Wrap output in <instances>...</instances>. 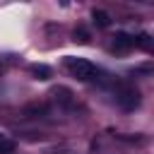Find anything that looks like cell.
Returning <instances> with one entry per match:
<instances>
[{
    "instance_id": "obj_1",
    "label": "cell",
    "mask_w": 154,
    "mask_h": 154,
    "mask_svg": "<svg viewBox=\"0 0 154 154\" xmlns=\"http://www.w3.org/2000/svg\"><path fill=\"white\" fill-rule=\"evenodd\" d=\"M63 63H65V70H67L75 79H79V82H91V79H96V75H99L96 65H94V63H89L87 58L67 55Z\"/></svg>"
},
{
    "instance_id": "obj_2",
    "label": "cell",
    "mask_w": 154,
    "mask_h": 154,
    "mask_svg": "<svg viewBox=\"0 0 154 154\" xmlns=\"http://www.w3.org/2000/svg\"><path fill=\"white\" fill-rule=\"evenodd\" d=\"M113 96H116V103L123 108V111H135L140 106V91L132 87V84H118L113 89Z\"/></svg>"
},
{
    "instance_id": "obj_3",
    "label": "cell",
    "mask_w": 154,
    "mask_h": 154,
    "mask_svg": "<svg viewBox=\"0 0 154 154\" xmlns=\"http://www.w3.org/2000/svg\"><path fill=\"white\" fill-rule=\"evenodd\" d=\"M51 94H53V99H55L63 108H72V106H75V94H72V89H67V87H55Z\"/></svg>"
},
{
    "instance_id": "obj_4",
    "label": "cell",
    "mask_w": 154,
    "mask_h": 154,
    "mask_svg": "<svg viewBox=\"0 0 154 154\" xmlns=\"http://www.w3.org/2000/svg\"><path fill=\"white\" fill-rule=\"evenodd\" d=\"M135 46V36H130V34H125V31H118L116 36H113V48L116 51H128V48H132Z\"/></svg>"
},
{
    "instance_id": "obj_5",
    "label": "cell",
    "mask_w": 154,
    "mask_h": 154,
    "mask_svg": "<svg viewBox=\"0 0 154 154\" xmlns=\"http://www.w3.org/2000/svg\"><path fill=\"white\" fill-rule=\"evenodd\" d=\"M29 72L34 75V79H51V77H53V70H51L48 65H31Z\"/></svg>"
},
{
    "instance_id": "obj_6",
    "label": "cell",
    "mask_w": 154,
    "mask_h": 154,
    "mask_svg": "<svg viewBox=\"0 0 154 154\" xmlns=\"http://www.w3.org/2000/svg\"><path fill=\"white\" fill-rule=\"evenodd\" d=\"M46 113H48L46 103H31V106L24 108V116H26V118H41V116H46Z\"/></svg>"
},
{
    "instance_id": "obj_7",
    "label": "cell",
    "mask_w": 154,
    "mask_h": 154,
    "mask_svg": "<svg viewBox=\"0 0 154 154\" xmlns=\"http://www.w3.org/2000/svg\"><path fill=\"white\" fill-rule=\"evenodd\" d=\"M91 17H94V24H96V26H108V24H111L108 12H103V10H94Z\"/></svg>"
},
{
    "instance_id": "obj_8",
    "label": "cell",
    "mask_w": 154,
    "mask_h": 154,
    "mask_svg": "<svg viewBox=\"0 0 154 154\" xmlns=\"http://www.w3.org/2000/svg\"><path fill=\"white\" fill-rule=\"evenodd\" d=\"M135 46H140L144 51H154V38L147 34H140V36H135Z\"/></svg>"
},
{
    "instance_id": "obj_9",
    "label": "cell",
    "mask_w": 154,
    "mask_h": 154,
    "mask_svg": "<svg viewBox=\"0 0 154 154\" xmlns=\"http://www.w3.org/2000/svg\"><path fill=\"white\" fill-rule=\"evenodd\" d=\"M12 152H14V140L0 132V154H12Z\"/></svg>"
},
{
    "instance_id": "obj_10",
    "label": "cell",
    "mask_w": 154,
    "mask_h": 154,
    "mask_svg": "<svg viewBox=\"0 0 154 154\" xmlns=\"http://www.w3.org/2000/svg\"><path fill=\"white\" fill-rule=\"evenodd\" d=\"M72 36H75V41H79V43H87V41H89V34H87L82 26H79V29H75V34H72Z\"/></svg>"
}]
</instances>
